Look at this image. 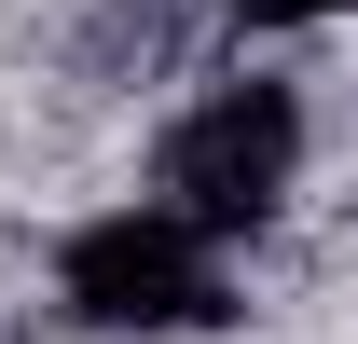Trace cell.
<instances>
[{"label":"cell","mask_w":358,"mask_h":344,"mask_svg":"<svg viewBox=\"0 0 358 344\" xmlns=\"http://www.w3.org/2000/svg\"><path fill=\"white\" fill-rule=\"evenodd\" d=\"M331 14H358V0H234V28H331Z\"/></svg>","instance_id":"3"},{"label":"cell","mask_w":358,"mask_h":344,"mask_svg":"<svg viewBox=\"0 0 358 344\" xmlns=\"http://www.w3.org/2000/svg\"><path fill=\"white\" fill-rule=\"evenodd\" d=\"M55 303H69L83 331L166 344V331H221L234 275H221V234H193V220L152 193V207H110V220H83V234L55 248Z\"/></svg>","instance_id":"1"},{"label":"cell","mask_w":358,"mask_h":344,"mask_svg":"<svg viewBox=\"0 0 358 344\" xmlns=\"http://www.w3.org/2000/svg\"><path fill=\"white\" fill-rule=\"evenodd\" d=\"M303 193V96L289 83H221L166 124V207L193 234H262Z\"/></svg>","instance_id":"2"}]
</instances>
